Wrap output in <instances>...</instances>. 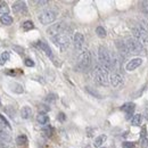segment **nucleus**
I'll return each mask as SVG.
<instances>
[{"mask_svg": "<svg viewBox=\"0 0 148 148\" xmlns=\"http://www.w3.org/2000/svg\"><path fill=\"white\" fill-rule=\"evenodd\" d=\"M93 79L96 81V83H98L99 85H108V81H109V77H108V71L100 64L96 65L95 66V70H93Z\"/></svg>", "mask_w": 148, "mask_h": 148, "instance_id": "1", "label": "nucleus"}, {"mask_svg": "<svg viewBox=\"0 0 148 148\" xmlns=\"http://www.w3.org/2000/svg\"><path fill=\"white\" fill-rule=\"evenodd\" d=\"M53 42L61 49V50H65L69 48L70 46V42H71V34L67 32V30H65L63 33L51 38Z\"/></svg>", "mask_w": 148, "mask_h": 148, "instance_id": "2", "label": "nucleus"}, {"mask_svg": "<svg viewBox=\"0 0 148 148\" xmlns=\"http://www.w3.org/2000/svg\"><path fill=\"white\" fill-rule=\"evenodd\" d=\"M91 65V54L89 50H83L77 57V67L82 71L88 70Z\"/></svg>", "mask_w": 148, "mask_h": 148, "instance_id": "3", "label": "nucleus"}, {"mask_svg": "<svg viewBox=\"0 0 148 148\" xmlns=\"http://www.w3.org/2000/svg\"><path fill=\"white\" fill-rule=\"evenodd\" d=\"M98 58H99V64L103 65L107 71H111V54L105 47H99Z\"/></svg>", "mask_w": 148, "mask_h": 148, "instance_id": "4", "label": "nucleus"}, {"mask_svg": "<svg viewBox=\"0 0 148 148\" xmlns=\"http://www.w3.org/2000/svg\"><path fill=\"white\" fill-rule=\"evenodd\" d=\"M132 33L136 38V40H138L143 46L148 45V31H146L141 25H137L132 29Z\"/></svg>", "mask_w": 148, "mask_h": 148, "instance_id": "5", "label": "nucleus"}, {"mask_svg": "<svg viewBox=\"0 0 148 148\" xmlns=\"http://www.w3.org/2000/svg\"><path fill=\"white\" fill-rule=\"evenodd\" d=\"M38 19L40 21L41 24L43 25H48L51 24L55 19H56V11L51 10V9H46L43 11H41L38 16Z\"/></svg>", "mask_w": 148, "mask_h": 148, "instance_id": "6", "label": "nucleus"}, {"mask_svg": "<svg viewBox=\"0 0 148 148\" xmlns=\"http://www.w3.org/2000/svg\"><path fill=\"white\" fill-rule=\"evenodd\" d=\"M127 46H128V48H129L130 54H137V55H141L143 53L145 54V48H144V46H143L138 40H136V39H132V38L128 39V40H127Z\"/></svg>", "mask_w": 148, "mask_h": 148, "instance_id": "7", "label": "nucleus"}, {"mask_svg": "<svg viewBox=\"0 0 148 148\" xmlns=\"http://www.w3.org/2000/svg\"><path fill=\"white\" fill-rule=\"evenodd\" d=\"M65 30H67L66 26H65V24H64V23H58V24L51 25V26L47 30V33L49 34L50 38H54V37H56V35L63 33Z\"/></svg>", "mask_w": 148, "mask_h": 148, "instance_id": "8", "label": "nucleus"}, {"mask_svg": "<svg viewBox=\"0 0 148 148\" xmlns=\"http://www.w3.org/2000/svg\"><path fill=\"white\" fill-rule=\"evenodd\" d=\"M13 11L15 14H26L27 8H26V3L24 1H17L13 5Z\"/></svg>", "mask_w": 148, "mask_h": 148, "instance_id": "9", "label": "nucleus"}, {"mask_svg": "<svg viewBox=\"0 0 148 148\" xmlns=\"http://www.w3.org/2000/svg\"><path fill=\"white\" fill-rule=\"evenodd\" d=\"M116 47H117V49H119V53H120L122 59L125 58V57H128V56L130 55L129 48H128L127 43H124L123 41H117V42H116Z\"/></svg>", "mask_w": 148, "mask_h": 148, "instance_id": "10", "label": "nucleus"}, {"mask_svg": "<svg viewBox=\"0 0 148 148\" xmlns=\"http://www.w3.org/2000/svg\"><path fill=\"white\" fill-rule=\"evenodd\" d=\"M73 42H74V47L76 49H82V47L84 45V37H83V34L80 33V32H76L74 34Z\"/></svg>", "mask_w": 148, "mask_h": 148, "instance_id": "11", "label": "nucleus"}, {"mask_svg": "<svg viewBox=\"0 0 148 148\" xmlns=\"http://www.w3.org/2000/svg\"><path fill=\"white\" fill-rule=\"evenodd\" d=\"M109 82H111V84H112L113 87L116 88V87H119V85L122 84L123 77H122V75L120 73H113L109 76Z\"/></svg>", "mask_w": 148, "mask_h": 148, "instance_id": "12", "label": "nucleus"}, {"mask_svg": "<svg viewBox=\"0 0 148 148\" xmlns=\"http://www.w3.org/2000/svg\"><path fill=\"white\" fill-rule=\"evenodd\" d=\"M143 64V59L141 58H133V59H131L128 64H127V71H133V70H136V69H138L140 65Z\"/></svg>", "mask_w": 148, "mask_h": 148, "instance_id": "13", "label": "nucleus"}, {"mask_svg": "<svg viewBox=\"0 0 148 148\" xmlns=\"http://www.w3.org/2000/svg\"><path fill=\"white\" fill-rule=\"evenodd\" d=\"M135 108H136V105L132 104V103H127V104H124V105L121 107V109L127 113V119H130V117L132 116V114H133V112H135Z\"/></svg>", "mask_w": 148, "mask_h": 148, "instance_id": "14", "label": "nucleus"}, {"mask_svg": "<svg viewBox=\"0 0 148 148\" xmlns=\"http://www.w3.org/2000/svg\"><path fill=\"white\" fill-rule=\"evenodd\" d=\"M38 46L46 53V55L48 56V57H50V58H54V55H53V51H51V49L49 48V46L45 42V41H38Z\"/></svg>", "mask_w": 148, "mask_h": 148, "instance_id": "15", "label": "nucleus"}, {"mask_svg": "<svg viewBox=\"0 0 148 148\" xmlns=\"http://www.w3.org/2000/svg\"><path fill=\"white\" fill-rule=\"evenodd\" d=\"M37 121L39 124L41 125H47L49 123V116L46 114V113H39V115L37 116Z\"/></svg>", "mask_w": 148, "mask_h": 148, "instance_id": "16", "label": "nucleus"}, {"mask_svg": "<svg viewBox=\"0 0 148 148\" xmlns=\"http://www.w3.org/2000/svg\"><path fill=\"white\" fill-rule=\"evenodd\" d=\"M31 115H32V109H31V107L24 106V107L21 109V116H22V119L29 120V119L31 117Z\"/></svg>", "mask_w": 148, "mask_h": 148, "instance_id": "17", "label": "nucleus"}, {"mask_svg": "<svg viewBox=\"0 0 148 148\" xmlns=\"http://www.w3.org/2000/svg\"><path fill=\"white\" fill-rule=\"evenodd\" d=\"M10 140H11L10 136H9L7 132H5V131H1V130H0V144H1V145H3L5 143H9Z\"/></svg>", "mask_w": 148, "mask_h": 148, "instance_id": "18", "label": "nucleus"}, {"mask_svg": "<svg viewBox=\"0 0 148 148\" xmlns=\"http://www.w3.org/2000/svg\"><path fill=\"white\" fill-rule=\"evenodd\" d=\"M141 122H143V116H141V114H136V115H133V117L131 119V123H132V125H135V127L140 125Z\"/></svg>", "mask_w": 148, "mask_h": 148, "instance_id": "19", "label": "nucleus"}, {"mask_svg": "<svg viewBox=\"0 0 148 148\" xmlns=\"http://www.w3.org/2000/svg\"><path fill=\"white\" fill-rule=\"evenodd\" d=\"M10 89L14 91V92H17V93H22L23 91H24V89H23V87H22V84H19V83H10Z\"/></svg>", "mask_w": 148, "mask_h": 148, "instance_id": "20", "label": "nucleus"}, {"mask_svg": "<svg viewBox=\"0 0 148 148\" xmlns=\"http://www.w3.org/2000/svg\"><path fill=\"white\" fill-rule=\"evenodd\" d=\"M105 140H106V136H105V135H101V136H99V137H97V138L95 139L93 146H95V147H100V146L104 144Z\"/></svg>", "mask_w": 148, "mask_h": 148, "instance_id": "21", "label": "nucleus"}, {"mask_svg": "<svg viewBox=\"0 0 148 148\" xmlns=\"http://www.w3.org/2000/svg\"><path fill=\"white\" fill-rule=\"evenodd\" d=\"M0 22H1L2 24H5V25H10V24L13 23V18H11V16H9V15H3V16H1V18H0Z\"/></svg>", "mask_w": 148, "mask_h": 148, "instance_id": "22", "label": "nucleus"}, {"mask_svg": "<svg viewBox=\"0 0 148 148\" xmlns=\"http://www.w3.org/2000/svg\"><path fill=\"white\" fill-rule=\"evenodd\" d=\"M16 143H17V145H19V146L26 145V144H27V138H26V136H24V135L18 136V137L16 138Z\"/></svg>", "mask_w": 148, "mask_h": 148, "instance_id": "23", "label": "nucleus"}, {"mask_svg": "<svg viewBox=\"0 0 148 148\" xmlns=\"http://www.w3.org/2000/svg\"><path fill=\"white\" fill-rule=\"evenodd\" d=\"M22 27H23L24 31H30V30L34 29V24H33V22H31V21H26V22L23 23Z\"/></svg>", "mask_w": 148, "mask_h": 148, "instance_id": "24", "label": "nucleus"}, {"mask_svg": "<svg viewBox=\"0 0 148 148\" xmlns=\"http://www.w3.org/2000/svg\"><path fill=\"white\" fill-rule=\"evenodd\" d=\"M96 33H97V35L99 37V38H105L106 37V30L103 27V26H98L97 29H96Z\"/></svg>", "mask_w": 148, "mask_h": 148, "instance_id": "25", "label": "nucleus"}, {"mask_svg": "<svg viewBox=\"0 0 148 148\" xmlns=\"http://www.w3.org/2000/svg\"><path fill=\"white\" fill-rule=\"evenodd\" d=\"M8 13H9V8H8V6H7L6 3L0 5V14L3 16V15H7Z\"/></svg>", "mask_w": 148, "mask_h": 148, "instance_id": "26", "label": "nucleus"}, {"mask_svg": "<svg viewBox=\"0 0 148 148\" xmlns=\"http://www.w3.org/2000/svg\"><path fill=\"white\" fill-rule=\"evenodd\" d=\"M56 95L55 93H49L48 96H47V98H46V101L47 103H49V104H53V103H55L56 101Z\"/></svg>", "mask_w": 148, "mask_h": 148, "instance_id": "27", "label": "nucleus"}, {"mask_svg": "<svg viewBox=\"0 0 148 148\" xmlns=\"http://www.w3.org/2000/svg\"><path fill=\"white\" fill-rule=\"evenodd\" d=\"M42 132L45 133V136L50 137V136H51V132H53V128H51V127H49V125H46V127L42 129Z\"/></svg>", "mask_w": 148, "mask_h": 148, "instance_id": "28", "label": "nucleus"}, {"mask_svg": "<svg viewBox=\"0 0 148 148\" xmlns=\"http://www.w3.org/2000/svg\"><path fill=\"white\" fill-rule=\"evenodd\" d=\"M85 90L88 91V92H90L92 96H95V97H97V98H101V96H100V93H98L97 91H95V90H92L90 87H85Z\"/></svg>", "mask_w": 148, "mask_h": 148, "instance_id": "29", "label": "nucleus"}, {"mask_svg": "<svg viewBox=\"0 0 148 148\" xmlns=\"http://www.w3.org/2000/svg\"><path fill=\"white\" fill-rule=\"evenodd\" d=\"M141 10L145 15L148 16V1H143L141 2Z\"/></svg>", "mask_w": 148, "mask_h": 148, "instance_id": "30", "label": "nucleus"}, {"mask_svg": "<svg viewBox=\"0 0 148 148\" xmlns=\"http://www.w3.org/2000/svg\"><path fill=\"white\" fill-rule=\"evenodd\" d=\"M140 146H141L143 148L148 147V139H147V137H141V139H140Z\"/></svg>", "mask_w": 148, "mask_h": 148, "instance_id": "31", "label": "nucleus"}, {"mask_svg": "<svg viewBox=\"0 0 148 148\" xmlns=\"http://www.w3.org/2000/svg\"><path fill=\"white\" fill-rule=\"evenodd\" d=\"M9 58H10V54L8 51H3L2 55H1V59L3 62H6V61H9Z\"/></svg>", "mask_w": 148, "mask_h": 148, "instance_id": "32", "label": "nucleus"}, {"mask_svg": "<svg viewBox=\"0 0 148 148\" xmlns=\"http://www.w3.org/2000/svg\"><path fill=\"white\" fill-rule=\"evenodd\" d=\"M123 148H135V144L131 143V141H124L123 145H122Z\"/></svg>", "mask_w": 148, "mask_h": 148, "instance_id": "33", "label": "nucleus"}, {"mask_svg": "<svg viewBox=\"0 0 148 148\" xmlns=\"http://www.w3.org/2000/svg\"><path fill=\"white\" fill-rule=\"evenodd\" d=\"M0 121L2 122V124H3L5 127H7V128H10V125H9L8 121H7V120L5 119V116H3V115H1V114H0Z\"/></svg>", "mask_w": 148, "mask_h": 148, "instance_id": "34", "label": "nucleus"}, {"mask_svg": "<svg viewBox=\"0 0 148 148\" xmlns=\"http://www.w3.org/2000/svg\"><path fill=\"white\" fill-rule=\"evenodd\" d=\"M24 64H25L26 66H29V67H32V66H34V62H33L32 59H29V58L24 61Z\"/></svg>", "mask_w": 148, "mask_h": 148, "instance_id": "35", "label": "nucleus"}, {"mask_svg": "<svg viewBox=\"0 0 148 148\" xmlns=\"http://www.w3.org/2000/svg\"><path fill=\"white\" fill-rule=\"evenodd\" d=\"M40 109L43 112H48V111H50V107L47 105H40Z\"/></svg>", "mask_w": 148, "mask_h": 148, "instance_id": "36", "label": "nucleus"}, {"mask_svg": "<svg viewBox=\"0 0 148 148\" xmlns=\"http://www.w3.org/2000/svg\"><path fill=\"white\" fill-rule=\"evenodd\" d=\"M58 120L62 121V122H64L65 121V114L64 113H59L58 114Z\"/></svg>", "mask_w": 148, "mask_h": 148, "instance_id": "37", "label": "nucleus"}, {"mask_svg": "<svg viewBox=\"0 0 148 148\" xmlns=\"http://www.w3.org/2000/svg\"><path fill=\"white\" fill-rule=\"evenodd\" d=\"M14 49H17L18 54H23V48H18V47H14Z\"/></svg>", "mask_w": 148, "mask_h": 148, "instance_id": "38", "label": "nucleus"}, {"mask_svg": "<svg viewBox=\"0 0 148 148\" xmlns=\"http://www.w3.org/2000/svg\"><path fill=\"white\" fill-rule=\"evenodd\" d=\"M37 3H38V5H47L48 1H37Z\"/></svg>", "mask_w": 148, "mask_h": 148, "instance_id": "39", "label": "nucleus"}, {"mask_svg": "<svg viewBox=\"0 0 148 148\" xmlns=\"http://www.w3.org/2000/svg\"><path fill=\"white\" fill-rule=\"evenodd\" d=\"M146 117H147V120H148V109H146Z\"/></svg>", "mask_w": 148, "mask_h": 148, "instance_id": "40", "label": "nucleus"}, {"mask_svg": "<svg viewBox=\"0 0 148 148\" xmlns=\"http://www.w3.org/2000/svg\"><path fill=\"white\" fill-rule=\"evenodd\" d=\"M2 125H3V124H2V122L0 121V127H2Z\"/></svg>", "mask_w": 148, "mask_h": 148, "instance_id": "41", "label": "nucleus"}, {"mask_svg": "<svg viewBox=\"0 0 148 148\" xmlns=\"http://www.w3.org/2000/svg\"><path fill=\"white\" fill-rule=\"evenodd\" d=\"M0 148H7V147H3V146H2V147H0Z\"/></svg>", "mask_w": 148, "mask_h": 148, "instance_id": "42", "label": "nucleus"}, {"mask_svg": "<svg viewBox=\"0 0 148 148\" xmlns=\"http://www.w3.org/2000/svg\"><path fill=\"white\" fill-rule=\"evenodd\" d=\"M101 148H105V147H101Z\"/></svg>", "mask_w": 148, "mask_h": 148, "instance_id": "43", "label": "nucleus"}]
</instances>
